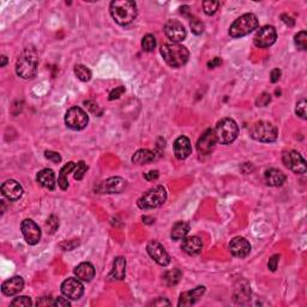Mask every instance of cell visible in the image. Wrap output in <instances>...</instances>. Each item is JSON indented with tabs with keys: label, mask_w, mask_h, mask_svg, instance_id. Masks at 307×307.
<instances>
[{
	"label": "cell",
	"mask_w": 307,
	"mask_h": 307,
	"mask_svg": "<svg viewBox=\"0 0 307 307\" xmlns=\"http://www.w3.org/2000/svg\"><path fill=\"white\" fill-rule=\"evenodd\" d=\"M39 67V55L32 46H28L23 49L16 63V73L23 80H32L36 76Z\"/></svg>",
	"instance_id": "cell-1"
},
{
	"label": "cell",
	"mask_w": 307,
	"mask_h": 307,
	"mask_svg": "<svg viewBox=\"0 0 307 307\" xmlns=\"http://www.w3.org/2000/svg\"><path fill=\"white\" fill-rule=\"evenodd\" d=\"M112 18L119 25H130L137 18V4L132 0H114L110 5Z\"/></svg>",
	"instance_id": "cell-2"
},
{
	"label": "cell",
	"mask_w": 307,
	"mask_h": 307,
	"mask_svg": "<svg viewBox=\"0 0 307 307\" xmlns=\"http://www.w3.org/2000/svg\"><path fill=\"white\" fill-rule=\"evenodd\" d=\"M161 55L171 67H182L190 58V52L185 46L179 44H164L161 46Z\"/></svg>",
	"instance_id": "cell-3"
},
{
	"label": "cell",
	"mask_w": 307,
	"mask_h": 307,
	"mask_svg": "<svg viewBox=\"0 0 307 307\" xmlns=\"http://www.w3.org/2000/svg\"><path fill=\"white\" fill-rule=\"evenodd\" d=\"M214 132L217 143L227 145V144L233 143L238 138L239 128H238V124L235 123V120L230 118H223L217 123Z\"/></svg>",
	"instance_id": "cell-4"
},
{
	"label": "cell",
	"mask_w": 307,
	"mask_h": 307,
	"mask_svg": "<svg viewBox=\"0 0 307 307\" xmlns=\"http://www.w3.org/2000/svg\"><path fill=\"white\" fill-rule=\"evenodd\" d=\"M258 25H259V22H258L256 15L245 14L233 22V24L229 28V35L234 39H239V37L246 36L253 30L257 29Z\"/></svg>",
	"instance_id": "cell-5"
},
{
	"label": "cell",
	"mask_w": 307,
	"mask_h": 307,
	"mask_svg": "<svg viewBox=\"0 0 307 307\" xmlns=\"http://www.w3.org/2000/svg\"><path fill=\"white\" fill-rule=\"evenodd\" d=\"M250 134L256 141L262 142V143H271L277 139L278 130L270 121L259 120L251 126Z\"/></svg>",
	"instance_id": "cell-6"
},
{
	"label": "cell",
	"mask_w": 307,
	"mask_h": 307,
	"mask_svg": "<svg viewBox=\"0 0 307 307\" xmlns=\"http://www.w3.org/2000/svg\"><path fill=\"white\" fill-rule=\"evenodd\" d=\"M167 199V191L162 185H157L153 189L148 190L137 202L139 209L149 210L159 208L166 202Z\"/></svg>",
	"instance_id": "cell-7"
},
{
	"label": "cell",
	"mask_w": 307,
	"mask_h": 307,
	"mask_svg": "<svg viewBox=\"0 0 307 307\" xmlns=\"http://www.w3.org/2000/svg\"><path fill=\"white\" fill-rule=\"evenodd\" d=\"M89 123V116L87 112L81 107L70 108L65 114V124L68 129L73 131H81L87 128Z\"/></svg>",
	"instance_id": "cell-8"
},
{
	"label": "cell",
	"mask_w": 307,
	"mask_h": 307,
	"mask_svg": "<svg viewBox=\"0 0 307 307\" xmlns=\"http://www.w3.org/2000/svg\"><path fill=\"white\" fill-rule=\"evenodd\" d=\"M282 162L288 169H291L293 173L304 174L306 173V161L298 151L288 150L282 154Z\"/></svg>",
	"instance_id": "cell-9"
},
{
	"label": "cell",
	"mask_w": 307,
	"mask_h": 307,
	"mask_svg": "<svg viewBox=\"0 0 307 307\" xmlns=\"http://www.w3.org/2000/svg\"><path fill=\"white\" fill-rule=\"evenodd\" d=\"M277 40V32L273 25H264L256 32L253 42L258 48H269Z\"/></svg>",
	"instance_id": "cell-10"
},
{
	"label": "cell",
	"mask_w": 307,
	"mask_h": 307,
	"mask_svg": "<svg viewBox=\"0 0 307 307\" xmlns=\"http://www.w3.org/2000/svg\"><path fill=\"white\" fill-rule=\"evenodd\" d=\"M62 293L70 300H78L84 294V286L80 278L70 277L62 283Z\"/></svg>",
	"instance_id": "cell-11"
},
{
	"label": "cell",
	"mask_w": 307,
	"mask_h": 307,
	"mask_svg": "<svg viewBox=\"0 0 307 307\" xmlns=\"http://www.w3.org/2000/svg\"><path fill=\"white\" fill-rule=\"evenodd\" d=\"M164 34L172 41V44H179L186 39V29L178 19H169L164 24Z\"/></svg>",
	"instance_id": "cell-12"
},
{
	"label": "cell",
	"mask_w": 307,
	"mask_h": 307,
	"mask_svg": "<svg viewBox=\"0 0 307 307\" xmlns=\"http://www.w3.org/2000/svg\"><path fill=\"white\" fill-rule=\"evenodd\" d=\"M21 230L25 242L29 245H36L41 240V229L32 220L27 219L23 221L21 223Z\"/></svg>",
	"instance_id": "cell-13"
},
{
	"label": "cell",
	"mask_w": 307,
	"mask_h": 307,
	"mask_svg": "<svg viewBox=\"0 0 307 307\" xmlns=\"http://www.w3.org/2000/svg\"><path fill=\"white\" fill-rule=\"evenodd\" d=\"M146 251H148V255L156 262L159 265L161 266H167L171 263V257L167 253L166 248L161 245L156 240H153L148 243L146 246Z\"/></svg>",
	"instance_id": "cell-14"
},
{
	"label": "cell",
	"mask_w": 307,
	"mask_h": 307,
	"mask_svg": "<svg viewBox=\"0 0 307 307\" xmlns=\"http://www.w3.org/2000/svg\"><path fill=\"white\" fill-rule=\"evenodd\" d=\"M126 181L120 177H113L97 185V194H120L125 190Z\"/></svg>",
	"instance_id": "cell-15"
},
{
	"label": "cell",
	"mask_w": 307,
	"mask_h": 307,
	"mask_svg": "<svg viewBox=\"0 0 307 307\" xmlns=\"http://www.w3.org/2000/svg\"><path fill=\"white\" fill-rule=\"evenodd\" d=\"M217 143L216 136H215V132L211 129L207 130L204 133L202 134L199 139H198L197 143V150L200 155H208L214 150L215 145Z\"/></svg>",
	"instance_id": "cell-16"
},
{
	"label": "cell",
	"mask_w": 307,
	"mask_h": 307,
	"mask_svg": "<svg viewBox=\"0 0 307 307\" xmlns=\"http://www.w3.org/2000/svg\"><path fill=\"white\" fill-rule=\"evenodd\" d=\"M1 194L6 199L10 202H16L23 194V187L21 186L18 181L14 179L6 180L4 184L1 185Z\"/></svg>",
	"instance_id": "cell-17"
},
{
	"label": "cell",
	"mask_w": 307,
	"mask_h": 307,
	"mask_svg": "<svg viewBox=\"0 0 307 307\" xmlns=\"http://www.w3.org/2000/svg\"><path fill=\"white\" fill-rule=\"evenodd\" d=\"M229 251L234 257L245 258L250 255L251 245L245 238L235 237L229 243Z\"/></svg>",
	"instance_id": "cell-18"
},
{
	"label": "cell",
	"mask_w": 307,
	"mask_h": 307,
	"mask_svg": "<svg viewBox=\"0 0 307 307\" xmlns=\"http://www.w3.org/2000/svg\"><path fill=\"white\" fill-rule=\"evenodd\" d=\"M204 293H205L204 286H199V287H197V288L192 289V291H185V293H182L181 295H180L178 306L186 307V306L194 305V304H196L197 301L202 298Z\"/></svg>",
	"instance_id": "cell-19"
},
{
	"label": "cell",
	"mask_w": 307,
	"mask_h": 307,
	"mask_svg": "<svg viewBox=\"0 0 307 307\" xmlns=\"http://www.w3.org/2000/svg\"><path fill=\"white\" fill-rule=\"evenodd\" d=\"M174 155L178 160H185L190 156L192 153L191 142L187 137L180 136L178 137L174 142Z\"/></svg>",
	"instance_id": "cell-20"
},
{
	"label": "cell",
	"mask_w": 307,
	"mask_h": 307,
	"mask_svg": "<svg viewBox=\"0 0 307 307\" xmlns=\"http://www.w3.org/2000/svg\"><path fill=\"white\" fill-rule=\"evenodd\" d=\"M24 288V280L21 276H15L1 285V293L6 296H14Z\"/></svg>",
	"instance_id": "cell-21"
},
{
	"label": "cell",
	"mask_w": 307,
	"mask_h": 307,
	"mask_svg": "<svg viewBox=\"0 0 307 307\" xmlns=\"http://www.w3.org/2000/svg\"><path fill=\"white\" fill-rule=\"evenodd\" d=\"M203 242L198 237H187L182 239L181 248L185 253L190 256H196L198 253L202 252L203 250Z\"/></svg>",
	"instance_id": "cell-22"
},
{
	"label": "cell",
	"mask_w": 307,
	"mask_h": 307,
	"mask_svg": "<svg viewBox=\"0 0 307 307\" xmlns=\"http://www.w3.org/2000/svg\"><path fill=\"white\" fill-rule=\"evenodd\" d=\"M286 179V174L281 172L280 169L270 168L264 173V180H265L266 185L271 187L282 186L285 184Z\"/></svg>",
	"instance_id": "cell-23"
},
{
	"label": "cell",
	"mask_w": 307,
	"mask_h": 307,
	"mask_svg": "<svg viewBox=\"0 0 307 307\" xmlns=\"http://www.w3.org/2000/svg\"><path fill=\"white\" fill-rule=\"evenodd\" d=\"M75 275L77 278L84 282H90L94 277H95V268L91 263L84 262L81 263L75 268Z\"/></svg>",
	"instance_id": "cell-24"
},
{
	"label": "cell",
	"mask_w": 307,
	"mask_h": 307,
	"mask_svg": "<svg viewBox=\"0 0 307 307\" xmlns=\"http://www.w3.org/2000/svg\"><path fill=\"white\" fill-rule=\"evenodd\" d=\"M36 180L42 187H45V189L50 190V191H53V190L55 189V174L52 169L46 168L40 171L39 173H37Z\"/></svg>",
	"instance_id": "cell-25"
},
{
	"label": "cell",
	"mask_w": 307,
	"mask_h": 307,
	"mask_svg": "<svg viewBox=\"0 0 307 307\" xmlns=\"http://www.w3.org/2000/svg\"><path fill=\"white\" fill-rule=\"evenodd\" d=\"M126 276V259L124 257H116L113 262L110 277L114 280H124Z\"/></svg>",
	"instance_id": "cell-26"
},
{
	"label": "cell",
	"mask_w": 307,
	"mask_h": 307,
	"mask_svg": "<svg viewBox=\"0 0 307 307\" xmlns=\"http://www.w3.org/2000/svg\"><path fill=\"white\" fill-rule=\"evenodd\" d=\"M190 232V225L187 222H184V221H179L172 228V233H171V238L173 240H181L184 238H186V235L189 234Z\"/></svg>",
	"instance_id": "cell-27"
},
{
	"label": "cell",
	"mask_w": 307,
	"mask_h": 307,
	"mask_svg": "<svg viewBox=\"0 0 307 307\" xmlns=\"http://www.w3.org/2000/svg\"><path fill=\"white\" fill-rule=\"evenodd\" d=\"M75 168H76L75 162H68V163H66L65 166L60 169L59 178H58V185H59V187L63 190V191L67 190V187H68L67 177L71 172L75 171Z\"/></svg>",
	"instance_id": "cell-28"
},
{
	"label": "cell",
	"mask_w": 307,
	"mask_h": 307,
	"mask_svg": "<svg viewBox=\"0 0 307 307\" xmlns=\"http://www.w3.org/2000/svg\"><path fill=\"white\" fill-rule=\"evenodd\" d=\"M155 160V153L148 149H141V150L136 151L133 156H132V162L137 164H146L150 163Z\"/></svg>",
	"instance_id": "cell-29"
},
{
	"label": "cell",
	"mask_w": 307,
	"mask_h": 307,
	"mask_svg": "<svg viewBox=\"0 0 307 307\" xmlns=\"http://www.w3.org/2000/svg\"><path fill=\"white\" fill-rule=\"evenodd\" d=\"M181 276H182V273L179 270V269H173V270L167 271V273L164 274L163 281L167 286H169V287L176 286L179 283Z\"/></svg>",
	"instance_id": "cell-30"
},
{
	"label": "cell",
	"mask_w": 307,
	"mask_h": 307,
	"mask_svg": "<svg viewBox=\"0 0 307 307\" xmlns=\"http://www.w3.org/2000/svg\"><path fill=\"white\" fill-rule=\"evenodd\" d=\"M75 75L82 82H89L91 80V71L84 65H76L75 66Z\"/></svg>",
	"instance_id": "cell-31"
},
{
	"label": "cell",
	"mask_w": 307,
	"mask_h": 307,
	"mask_svg": "<svg viewBox=\"0 0 307 307\" xmlns=\"http://www.w3.org/2000/svg\"><path fill=\"white\" fill-rule=\"evenodd\" d=\"M142 48H143L144 52H154V49L156 48V39H155L154 35L148 34L143 37V40H142Z\"/></svg>",
	"instance_id": "cell-32"
},
{
	"label": "cell",
	"mask_w": 307,
	"mask_h": 307,
	"mask_svg": "<svg viewBox=\"0 0 307 307\" xmlns=\"http://www.w3.org/2000/svg\"><path fill=\"white\" fill-rule=\"evenodd\" d=\"M220 5H221L220 1L207 0V1H203V9H204V12L208 15V16H211V15L216 14Z\"/></svg>",
	"instance_id": "cell-33"
},
{
	"label": "cell",
	"mask_w": 307,
	"mask_h": 307,
	"mask_svg": "<svg viewBox=\"0 0 307 307\" xmlns=\"http://www.w3.org/2000/svg\"><path fill=\"white\" fill-rule=\"evenodd\" d=\"M294 42H295V46L301 50H305L307 48V32L305 30L303 32H299L298 34L294 37Z\"/></svg>",
	"instance_id": "cell-34"
},
{
	"label": "cell",
	"mask_w": 307,
	"mask_h": 307,
	"mask_svg": "<svg viewBox=\"0 0 307 307\" xmlns=\"http://www.w3.org/2000/svg\"><path fill=\"white\" fill-rule=\"evenodd\" d=\"M190 27H191L192 32L194 35H200L204 32V23L200 21L197 17H192L191 21H190Z\"/></svg>",
	"instance_id": "cell-35"
},
{
	"label": "cell",
	"mask_w": 307,
	"mask_h": 307,
	"mask_svg": "<svg viewBox=\"0 0 307 307\" xmlns=\"http://www.w3.org/2000/svg\"><path fill=\"white\" fill-rule=\"evenodd\" d=\"M88 171V166L85 164L84 161H80L77 164H76V168L73 171V178L76 180H82L84 178L85 173Z\"/></svg>",
	"instance_id": "cell-36"
},
{
	"label": "cell",
	"mask_w": 307,
	"mask_h": 307,
	"mask_svg": "<svg viewBox=\"0 0 307 307\" xmlns=\"http://www.w3.org/2000/svg\"><path fill=\"white\" fill-rule=\"evenodd\" d=\"M32 305V301L29 296H18V298H15L11 303V306H17V307H28Z\"/></svg>",
	"instance_id": "cell-37"
},
{
	"label": "cell",
	"mask_w": 307,
	"mask_h": 307,
	"mask_svg": "<svg viewBox=\"0 0 307 307\" xmlns=\"http://www.w3.org/2000/svg\"><path fill=\"white\" fill-rule=\"evenodd\" d=\"M306 100H300L298 103H296L295 107V113L296 115L300 116L301 119H306Z\"/></svg>",
	"instance_id": "cell-38"
},
{
	"label": "cell",
	"mask_w": 307,
	"mask_h": 307,
	"mask_svg": "<svg viewBox=\"0 0 307 307\" xmlns=\"http://www.w3.org/2000/svg\"><path fill=\"white\" fill-rule=\"evenodd\" d=\"M84 105H85V107H87L91 113L95 114V115H98V116L102 115V110H101L100 106H98L97 103L93 102V101H84Z\"/></svg>",
	"instance_id": "cell-39"
},
{
	"label": "cell",
	"mask_w": 307,
	"mask_h": 307,
	"mask_svg": "<svg viewBox=\"0 0 307 307\" xmlns=\"http://www.w3.org/2000/svg\"><path fill=\"white\" fill-rule=\"evenodd\" d=\"M271 101V95L268 93H263L262 95L259 96V97L257 98V101H256V103H257L258 107H265V106H268L269 103H270Z\"/></svg>",
	"instance_id": "cell-40"
},
{
	"label": "cell",
	"mask_w": 307,
	"mask_h": 307,
	"mask_svg": "<svg viewBox=\"0 0 307 307\" xmlns=\"http://www.w3.org/2000/svg\"><path fill=\"white\" fill-rule=\"evenodd\" d=\"M45 157L47 160H49V161L54 162V163H59V162H62V156H60V154L55 153V151L47 150L45 153Z\"/></svg>",
	"instance_id": "cell-41"
},
{
	"label": "cell",
	"mask_w": 307,
	"mask_h": 307,
	"mask_svg": "<svg viewBox=\"0 0 307 307\" xmlns=\"http://www.w3.org/2000/svg\"><path fill=\"white\" fill-rule=\"evenodd\" d=\"M125 93V88L124 87H118V88H115V89H113V90L111 91V94H110V100L111 101H113V100H116V98H119L120 97L121 95H123V94Z\"/></svg>",
	"instance_id": "cell-42"
},
{
	"label": "cell",
	"mask_w": 307,
	"mask_h": 307,
	"mask_svg": "<svg viewBox=\"0 0 307 307\" xmlns=\"http://www.w3.org/2000/svg\"><path fill=\"white\" fill-rule=\"evenodd\" d=\"M278 262H280V256L274 255L273 257H271L270 259H269L268 268L270 269L271 271H276V269H277V265H278Z\"/></svg>",
	"instance_id": "cell-43"
},
{
	"label": "cell",
	"mask_w": 307,
	"mask_h": 307,
	"mask_svg": "<svg viewBox=\"0 0 307 307\" xmlns=\"http://www.w3.org/2000/svg\"><path fill=\"white\" fill-rule=\"evenodd\" d=\"M47 227H49V229H50V232H54L55 229H57L58 227H59V220L57 219V217L55 216H50L49 219L47 220Z\"/></svg>",
	"instance_id": "cell-44"
},
{
	"label": "cell",
	"mask_w": 307,
	"mask_h": 307,
	"mask_svg": "<svg viewBox=\"0 0 307 307\" xmlns=\"http://www.w3.org/2000/svg\"><path fill=\"white\" fill-rule=\"evenodd\" d=\"M281 75H282V72H281L280 68H274V70L271 71V73H270L271 83L278 82V81H280V78H281Z\"/></svg>",
	"instance_id": "cell-45"
},
{
	"label": "cell",
	"mask_w": 307,
	"mask_h": 307,
	"mask_svg": "<svg viewBox=\"0 0 307 307\" xmlns=\"http://www.w3.org/2000/svg\"><path fill=\"white\" fill-rule=\"evenodd\" d=\"M53 306H58V307H70L71 303L67 300V298H57L54 299V305Z\"/></svg>",
	"instance_id": "cell-46"
},
{
	"label": "cell",
	"mask_w": 307,
	"mask_h": 307,
	"mask_svg": "<svg viewBox=\"0 0 307 307\" xmlns=\"http://www.w3.org/2000/svg\"><path fill=\"white\" fill-rule=\"evenodd\" d=\"M159 176V171H150L148 172V173L144 174V178H145V180H148V181H154V180H157Z\"/></svg>",
	"instance_id": "cell-47"
},
{
	"label": "cell",
	"mask_w": 307,
	"mask_h": 307,
	"mask_svg": "<svg viewBox=\"0 0 307 307\" xmlns=\"http://www.w3.org/2000/svg\"><path fill=\"white\" fill-rule=\"evenodd\" d=\"M53 306L54 305V300H53V298H42L41 300L37 301V306Z\"/></svg>",
	"instance_id": "cell-48"
},
{
	"label": "cell",
	"mask_w": 307,
	"mask_h": 307,
	"mask_svg": "<svg viewBox=\"0 0 307 307\" xmlns=\"http://www.w3.org/2000/svg\"><path fill=\"white\" fill-rule=\"evenodd\" d=\"M153 305H154V306H164V305L169 306V305H171V303H169L168 300H166V299L159 298L156 301H154Z\"/></svg>",
	"instance_id": "cell-49"
},
{
	"label": "cell",
	"mask_w": 307,
	"mask_h": 307,
	"mask_svg": "<svg viewBox=\"0 0 307 307\" xmlns=\"http://www.w3.org/2000/svg\"><path fill=\"white\" fill-rule=\"evenodd\" d=\"M282 21L285 22L288 27H294V24H295V21H294L291 16H288V15H283Z\"/></svg>",
	"instance_id": "cell-50"
},
{
	"label": "cell",
	"mask_w": 307,
	"mask_h": 307,
	"mask_svg": "<svg viewBox=\"0 0 307 307\" xmlns=\"http://www.w3.org/2000/svg\"><path fill=\"white\" fill-rule=\"evenodd\" d=\"M221 64H222V60H221L220 58H214L211 62L208 63V66H209L210 68H214V67H217V66H220Z\"/></svg>",
	"instance_id": "cell-51"
},
{
	"label": "cell",
	"mask_w": 307,
	"mask_h": 307,
	"mask_svg": "<svg viewBox=\"0 0 307 307\" xmlns=\"http://www.w3.org/2000/svg\"><path fill=\"white\" fill-rule=\"evenodd\" d=\"M0 59H1V64H0V66H1V67H5V65L7 64L6 55H1V58H0Z\"/></svg>",
	"instance_id": "cell-52"
}]
</instances>
